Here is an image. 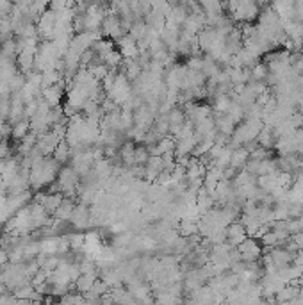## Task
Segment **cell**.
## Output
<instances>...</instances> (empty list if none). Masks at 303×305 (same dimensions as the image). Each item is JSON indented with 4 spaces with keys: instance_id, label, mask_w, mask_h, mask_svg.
Wrapping results in <instances>:
<instances>
[{
    "instance_id": "cell-11",
    "label": "cell",
    "mask_w": 303,
    "mask_h": 305,
    "mask_svg": "<svg viewBox=\"0 0 303 305\" xmlns=\"http://www.w3.org/2000/svg\"><path fill=\"white\" fill-rule=\"evenodd\" d=\"M75 205H77L75 198H66V196H65V198H63V202H61V205L57 207V211L54 212V220H57V222L70 223Z\"/></svg>"
},
{
    "instance_id": "cell-19",
    "label": "cell",
    "mask_w": 303,
    "mask_h": 305,
    "mask_svg": "<svg viewBox=\"0 0 303 305\" xmlns=\"http://www.w3.org/2000/svg\"><path fill=\"white\" fill-rule=\"evenodd\" d=\"M248 159H250V154H248L246 150L242 147H239L237 150L232 152V157H230V166L234 169H237V171H241V169H244V166H246Z\"/></svg>"
},
{
    "instance_id": "cell-25",
    "label": "cell",
    "mask_w": 303,
    "mask_h": 305,
    "mask_svg": "<svg viewBox=\"0 0 303 305\" xmlns=\"http://www.w3.org/2000/svg\"><path fill=\"white\" fill-rule=\"evenodd\" d=\"M150 159V152L148 147L144 145H136V154H134V164L136 166H144Z\"/></svg>"
},
{
    "instance_id": "cell-16",
    "label": "cell",
    "mask_w": 303,
    "mask_h": 305,
    "mask_svg": "<svg viewBox=\"0 0 303 305\" xmlns=\"http://www.w3.org/2000/svg\"><path fill=\"white\" fill-rule=\"evenodd\" d=\"M52 157L56 159V161L59 162L61 166L70 164V159H72V147H70L66 141H61V143L57 145L56 150H54Z\"/></svg>"
},
{
    "instance_id": "cell-17",
    "label": "cell",
    "mask_w": 303,
    "mask_h": 305,
    "mask_svg": "<svg viewBox=\"0 0 303 305\" xmlns=\"http://www.w3.org/2000/svg\"><path fill=\"white\" fill-rule=\"evenodd\" d=\"M298 294H299V287L296 286V282H292L282 287V289L275 294V298H277V303H287V301L294 300Z\"/></svg>"
},
{
    "instance_id": "cell-30",
    "label": "cell",
    "mask_w": 303,
    "mask_h": 305,
    "mask_svg": "<svg viewBox=\"0 0 303 305\" xmlns=\"http://www.w3.org/2000/svg\"><path fill=\"white\" fill-rule=\"evenodd\" d=\"M298 222H299V225H301V230H303V212H301V216L298 218Z\"/></svg>"
},
{
    "instance_id": "cell-7",
    "label": "cell",
    "mask_w": 303,
    "mask_h": 305,
    "mask_svg": "<svg viewBox=\"0 0 303 305\" xmlns=\"http://www.w3.org/2000/svg\"><path fill=\"white\" fill-rule=\"evenodd\" d=\"M116 49H118V52L121 54L123 61L137 59V56H139V47H137V41H134L129 34H125L121 39H118Z\"/></svg>"
},
{
    "instance_id": "cell-14",
    "label": "cell",
    "mask_w": 303,
    "mask_h": 305,
    "mask_svg": "<svg viewBox=\"0 0 303 305\" xmlns=\"http://www.w3.org/2000/svg\"><path fill=\"white\" fill-rule=\"evenodd\" d=\"M257 141H259V147L266 148V150H273L275 152V145H277L278 138L275 136V130H273V127H262L261 132H259L257 136Z\"/></svg>"
},
{
    "instance_id": "cell-28",
    "label": "cell",
    "mask_w": 303,
    "mask_h": 305,
    "mask_svg": "<svg viewBox=\"0 0 303 305\" xmlns=\"http://www.w3.org/2000/svg\"><path fill=\"white\" fill-rule=\"evenodd\" d=\"M8 264H9V252L4 248H0V271L4 270Z\"/></svg>"
},
{
    "instance_id": "cell-12",
    "label": "cell",
    "mask_w": 303,
    "mask_h": 305,
    "mask_svg": "<svg viewBox=\"0 0 303 305\" xmlns=\"http://www.w3.org/2000/svg\"><path fill=\"white\" fill-rule=\"evenodd\" d=\"M212 118H214V125H216V130L221 132L225 136H232L237 125L228 118L227 113H212Z\"/></svg>"
},
{
    "instance_id": "cell-23",
    "label": "cell",
    "mask_w": 303,
    "mask_h": 305,
    "mask_svg": "<svg viewBox=\"0 0 303 305\" xmlns=\"http://www.w3.org/2000/svg\"><path fill=\"white\" fill-rule=\"evenodd\" d=\"M30 132V123L29 120H22L18 121V123L13 125V132H11V138L16 141V143H20V141L25 138L27 134Z\"/></svg>"
},
{
    "instance_id": "cell-9",
    "label": "cell",
    "mask_w": 303,
    "mask_h": 305,
    "mask_svg": "<svg viewBox=\"0 0 303 305\" xmlns=\"http://www.w3.org/2000/svg\"><path fill=\"white\" fill-rule=\"evenodd\" d=\"M246 237H248L246 229H244L239 222H235L227 227V243L230 246H234V248H237Z\"/></svg>"
},
{
    "instance_id": "cell-31",
    "label": "cell",
    "mask_w": 303,
    "mask_h": 305,
    "mask_svg": "<svg viewBox=\"0 0 303 305\" xmlns=\"http://www.w3.org/2000/svg\"><path fill=\"white\" fill-rule=\"evenodd\" d=\"M0 227H2V225H0ZM0 234H2V232H0Z\"/></svg>"
},
{
    "instance_id": "cell-8",
    "label": "cell",
    "mask_w": 303,
    "mask_h": 305,
    "mask_svg": "<svg viewBox=\"0 0 303 305\" xmlns=\"http://www.w3.org/2000/svg\"><path fill=\"white\" fill-rule=\"evenodd\" d=\"M59 143H61L59 138H57L52 130H48L46 134L38 136V145H36V148H38L45 157H48V155L54 154V150H56Z\"/></svg>"
},
{
    "instance_id": "cell-13",
    "label": "cell",
    "mask_w": 303,
    "mask_h": 305,
    "mask_svg": "<svg viewBox=\"0 0 303 305\" xmlns=\"http://www.w3.org/2000/svg\"><path fill=\"white\" fill-rule=\"evenodd\" d=\"M198 140L196 136H189V138H182L177 140L175 143V157H186V155H193V150L196 147Z\"/></svg>"
},
{
    "instance_id": "cell-22",
    "label": "cell",
    "mask_w": 303,
    "mask_h": 305,
    "mask_svg": "<svg viewBox=\"0 0 303 305\" xmlns=\"http://www.w3.org/2000/svg\"><path fill=\"white\" fill-rule=\"evenodd\" d=\"M146 34H148V27H146V23H144V20H137L129 30V36L137 43L143 41V39L146 38Z\"/></svg>"
},
{
    "instance_id": "cell-20",
    "label": "cell",
    "mask_w": 303,
    "mask_h": 305,
    "mask_svg": "<svg viewBox=\"0 0 303 305\" xmlns=\"http://www.w3.org/2000/svg\"><path fill=\"white\" fill-rule=\"evenodd\" d=\"M91 50H93V52H95L100 59H104L107 54H111L113 50H116V43L111 41V39H107V38H100L95 45L91 47Z\"/></svg>"
},
{
    "instance_id": "cell-6",
    "label": "cell",
    "mask_w": 303,
    "mask_h": 305,
    "mask_svg": "<svg viewBox=\"0 0 303 305\" xmlns=\"http://www.w3.org/2000/svg\"><path fill=\"white\" fill-rule=\"evenodd\" d=\"M89 205H86V203H80L77 202L75 209H73V214H72V220H70V225L73 227V229H91L89 227Z\"/></svg>"
},
{
    "instance_id": "cell-1",
    "label": "cell",
    "mask_w": 303,
    "mask_h": 305,
    "mask_svg": "<svg viewBox=\"0 0 303 305\" xmlns=\"http://www.w3.org/2000/svg\"><path fill=\"white\" fill-rule=\"evenodd\" d=\"M61 169H63V166H61L52 155L39 159V161L34 162L32 168H30V175H29L30 188L36 189V191H45V188L52 186L54 182L57 181V175H59Z\"/></svg>"
},
{
    "instance_id": "cell-26",
    "label": "cell",
    "mask_w": 303,
    "mask_h": 305,
    "mask_svg": "<svg viewBox=\"0 0 303 305\" xmlns=\"http://www.w3.org/2000/svg\"><path fill=\"white\" fill-rule=\"evenodd\" d=\"M268 75H269V70H268V66H266V63H262V61L251 68V79L254 80H262V82H266Z\"/></svg>"
},
{
    "instance_id": "cell-10",
    "label": "cell",
    "mask_w": 303,
    "mask_h": 305,
    "mask_svg": "<svg viewBox=\"0 0 303 305\" xmlns=\"http://www.w3.org/2000/svg\"><path fill=\"white\" fill-rule=\"evenodd\" d=\"M175 143L177 141L171 136H166L161 141H157L156 145L148 147V152H150V155H157V157H163L166 154H175Z\"/></svg>"
},
{
    "instance_id": "cell-18",
    "label": "cell",
    "mask_w": 303,
    "mask_h": 305,
    "mask_svg": "<svg viewBox=\"0 0 303 305\" xmlns=\"http://www.w3.org/2000/svg\"><path fill=\"white\" fill-rule=\"evenodd\" d=\"M177 232H178V236H182V237L196 236L198 234V222L189 220V218H182L177 225Z\"/></svg>"
},
{
    "instance_id": "cell-21",
    "label": "cell",
    "mask_w": 303,
    "mask_h": 305,
    "mask_svg": "<svg viewBox=\"0 0 303 305\" xmlns=\"http://www.w3.org/2000/svg\"><path fill=\"white\" fill-rule=\"evenodd\" d=\"M209 104L212 107V113H227L232 104V97L230 95H216Z\"/></svg>"
},
{
    "instance_id": "cell-4",
    "label": "cell",
    "mask_w": 303,
    "mask_h": 305,
    "mask_svg": "<svg viewBox=\"0 0 303 305\" xmlns=\"http://www.w3.org/2000/svg\"><path fill=\"white\" fill-rule=\"evenodd\" d=\"M237 252L241 253L242 263H254V260H261L262 253H264V248H262V245L257 239L246 237V239L237 246Z\"/></svg>"
},
{
    "instance_id": "cell-29",
    "label": "cell",
    "mask_w": 303,
    "mask_h": 305,
    "mask_svg": "<svg viewBox=\"0 0 303 305\" xmlns=\"http://www.w3.org/2000/svg\"><path fill=\"white\" fill-rule=\"evenodd\" d=\"M292 264H294V266H298V268H301V270H303V250H299V252L296 253V255H294V260H292Z\"/></svg>"
},
{
    "instance_id": "cell-2",
    "label": "cell",
    "mask_w": 303,
    "mask_h": 305,
    "mask_svg": "<svg viewBox=\"0 0 303 305\" xmlns=\"http://www.w3.org/2000/svg\"><path fill=\"white\" fill-rule=\"evenodd\" d=\"M225 6V13L234 20L235 25H244V23H257L261 15V6L257 0H237V2H228Z\"/></svg>"
},
{
    "instance_id": "cell-24",
    "label": "cell",
    "mask_w": 303,
    "mask_h": 305,
    "mask_svg": "<svg viewBox=\"0 0 303 305\" xmlns=\"http://www.w3.org/2000/svg\"><path fill=\"white\" fill-rule=\"evenodd\" d=\"M0 57H6V59H16V57H18V50H16L15 39L0 43Z\"/></svg>"
},
{
    "instance_id": "cell-27",
    "label": "cell",
    "mask_w": 303,
    "mask_h": 305,
    "mask_svg": "<svg viewBox=\"0 0 303 305\" xmlns=\"http://www.w3.org/2000/svg\"><path fill=\"white\" fill-rule=\"evenodd\" d=\"M271 157H275V152H273V150H266V148H262V147H259L257 150H254L250 154L251 161H259V162L266 161V159H271Z\"/></svg>"
},
{
    "instance_id": "cell-15",
    "label": "cell",
    "mask_w": 303,
    "mask_h": 305,
    "mask_svg": "<svg viewBox=\"0 0 303 305\" xmlns=\"http://www.w3.org/2000/svg\"><path fill=\"white\" fill-rule=\"evenodd\" d=\"M96 280H98V271H96V273H87V275H80L79 279L75 280L77 293H80V294H84V296H86V294L89 293L91 289H93V286H95Z\"/></svg>"
},
{
    "instance_id": "cell-3",
    "label": "cell",
    "mask_w": 303,
    "mask_h": 305,
    "mask_svg": "<svg viewBox=\"0 0 303 305\" xmlns=\"http://www.w3.org/2000/svg\"><path fill=\"white\" fill-rule=\"evenodd\" d=\"M100 32H102L104 38L111 39V41H114V43H116L118 39H121L127 34L125 29H123V25H121V20L118 18L116 15H113L111 11L107 13L106 20H104Z\"/></svg>"
},
{
    "instance_id": "cell-5",
    "label": "cell",
    "mask_w": 303,
    "mask_h": 305,
    "mask_svg": "<svg viewBox=\"0 0 303 305\" xmlns=\"http://www.w3.org/2000/svg\"><path fill=\"white\" fill-rule=\"evenodd\" d=\"M65 97H66V82L65 80H61V82L56 84V86H50V88L41 90V98L48 104L50 107L63 106Z\"/></svg>"
}]
</instances>
